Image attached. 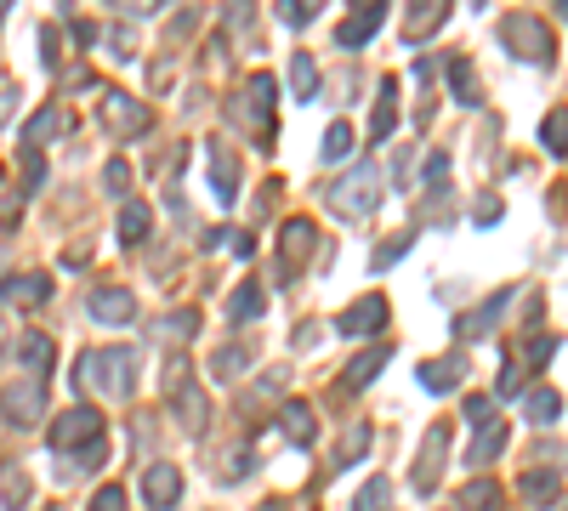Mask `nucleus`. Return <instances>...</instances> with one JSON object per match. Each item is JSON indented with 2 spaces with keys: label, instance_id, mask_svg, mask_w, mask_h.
Segmentation results:
<instances>
[{
  "label": "nucleus",
  "instance_id": "obj_1",
  "mask_svg": "<svg viewBox=\"0 0 568 511\" xmlns=\"http://www.w3.org/2000/svg\"><path fill=\"white\" fill-rule=\"evenodd\" d=\"M324 205H330L341 222H370L375 205H381V171H375L370 159L353 165V171H341V177L324 188Z\"/></svg>",
  "mask_w": 568,
  "mask_h": 511
},
{
  "label": "nucleus",
  "instance_id": "obj_2",
  "mask_svg": "<svg viewBox=\"0 0 568 511\" xmlns=\"http://www.w3.org/2000/svg\"><path fill=\"white\" fill-rule=\"evenodd\" d=\"M80 387H97L108 398H131L137 392V347H97L80 358Z\"/></svg>",
  "mask_w": 568,
  "mask_h": 511
},
{
  "label": "nucleus",
  "instance_id": "obj_3",
  "mask_svg": "<svg viewBox=\"0 0 568 511\" xmlns=\"http://www.w3.org/2000/svg\"><path fill=\"white\" fill-rule=\"evenodd\" d=\"M0 415L12 426H35L40 415H46V381H40V375L6 381V387H0Z\"/></svg>",
  "mask_w": 568,
  "mask_h": 511
},
{
  "label": "nucleus",
  "instance_id": "obj_4",
  "mask_svg": "<svg viewBox=\"0 0 568 511\" xmlns=\"http://www.w3.org/2000/svg\"><path fill=\"white\" fill-rule=\"evenodd\" d=\"M313 245H319V233H313V222L307 216H290L279 233V279L273 284H290L296 273H302V262L313 256Z\"/></svg>",
  "mask_w": 568,
  "mask_h": 511
},
{
  "label": "nucleus",
  "instance_id": "obj_5",
  "mask_svg": "<svg viewBox=\"0 0 568 511\" xmlns=\"http://www.w3.org/2000/svg\"><path fill=\"white\" fill-rule=\"evenodd\" d=\"M500 40L512 46L523 63H540V57H551V29L540 18H529V12H517V18L500 23Z\"/></svg>",
  "mask_w": 568,
  "mask_h": 511
},
{
  "label": "nucleus",
  "instance_id": "obj_6",
  "mask_svg": "<svg viewBox=\"0 0 568 511\" xmlns=\"http://www.w3.org/2000/svg\"><path fill=\"white\" fill-rule=\"evenodd\" d=\"M103 125H108L120 142H131L137 131H148V125H154V114H148V108H142L131 91H103Z\"/></svg>",
  "mask_w": 568,
  "mask_h": 511
},
{
  "label": "nucleus",
  "instance_id": "obj_7",
  "mask_svg": "<svg viewBox=\"0 0 568 511\" xmlns=\"http://www.w3.org/2000/svg\"><path fill=\"white\" fill-rule=\"evenodd\" d=\"M46 443H52V449H74V443H103V415H97V409H63V415H57L52 421V432H46Z\"/></svg>",
  "mask_w": 568,
  "mask_h": 511
},
{
  "label": "nucleus",
  "instance_id": "obj_8",
  "mask_svg": "<svg viewBox=\"0 0 568 511\" xmlns=\"http://www.w3.org/2000/svg\"><path fill=\"white\" fill-rule=\"evenodd\" d=\"M171 409H177V421L188 438H199L205 432V421H211V404H205V392H199V381L188 370L171 375Z\"/></svg>",
  "mask_w": 568,
  "mask_h": 511
},
{
  "label": "nucleus",
  "instance_id": "obj_9",
  "mask_svg": "<svg viewBox=\"0 0 568 511\" xmlns=\"http://www.w3.org/2000/svg\"><path fill=\"white\" fill-rule=\"evenodd\" d=\"M381 324H387V296H381V290H370L364 301H353V307L336 318V330L353 335V341H364V335H381Z\"/></svg>",
  "mask_w": 568,
  "mask_h": 511
},
{
  "label": "nucleus",
  "instance_id": "obj_10",
  "mask_svg": "<svg viewBox=\"0 0 568 511\" xmlns=\"http://www.w3.org/2000/svg\"><path fill=\"white\" fill-rule=\"evenodd\" d=\"M86 313L97 318V324H131V318H137V296L120 290V284H97L86 296Z\"/></svg>",
  "mask_w": 568,
  "mask_h": 511
},
{
  "label": "nucleus",
  "instance_id": "obj_11",
  "mask_svg": "<svg viewBox=\"0 0 568 511\" xmlns=\"http://www.w3.org/2000/svg\"><path fill=\"white\" fill-rule=\"evenodd\" d=\"M142 500L154 511H171L182 500V472L171 466V460H154L148 472H142Z\"/></svg>",
  "mask_w": 568,
  "mask_h": 511
},
{
  "label": "nucleus",
  "instance_id": "obj_12",
  "mask_svg": "<svg viewBox=\"0 0 568 511\" xmlns=\"http://www.w3.org/2000/svg\"><path fill=\"white\" fill-rule=\"evenodd\" d=\"M381 23H387V6H353L347 18L336 23V46H370L375 35H381Z\"/></svg>",
  "mask_w": 568,
  "mask_h": 511
},
{
  "label": "nucleus",
  "instance_id": "obj_13",
  "mask_svg": "<svg viewBox=\"0 0 568 511\" xmlns=\"http://www.w3.org/2000/svg\"><path fill=\"white\" fill-rule=\"evenodd\" d=\"M444 449H449V426H432L421 443V466H415V494L438 489V472H444Z\"/></svg>",
  "mask_w": 568,
  "mask_h": 511
},
{
  "label": "nucleus",
  "instance_id": "obj_14",
  "mask_svg": "<svg viewBox=\"0 0 568 511\" xmlns=\"http://www.w3.org/2000/svg\"><path fill=\"white\" fill-rule=\"evenodd\" d=\"M211 188H216L222 205L239 199V159L228 154V142H211Z\"/></svg>",
  "mask_w": 568,
  "mask_h": 511
},
{
  "label": "nucleus",
  "instance_id": "obj_15",
  "mask_svg": "<svg viewBox=\"0 0 568 511\" xmlns=\"http://www.w3.org/2000/svg\"><path fill=\"white\" fill-rule=\"evenodd\" d=\"M461 375H466V358L461 353L426 358V364H421V387L426 392H449V387H461Z\"/></svg>",
  "mask_w": 568,
  "mask_h": 511
},
{
  "label": "nucleus",
  "instance_id": "obj_16",
  "mask_svg": "<svg viewBox=\"0 0 568 511\" xmlns=\"http://www.w3.org/2000/svg\"><path fill=\"white\" fill-rule=\"evenodd\" d=\"M279 432L296 443V449H307V443L319 438V415H313L307 404H284L279 409Z\"/></svg>",
  "mask_w": 568,
  "mask_h": 511
},
{
  "label": "nucleus",
  "instance_id": "obj_17",
  "mask_svg": "<svg viewBox=\"0 0 568 511\" xmlns=\"http://www.w3.org/2000/svg\"><path fill=\"white\" fill-rule=\"evenodd\" d=\"M387 358H392V347H387V341H375L370 353H358L353 364H347V375H341V387H347V392L370 387L375 375H381V364H387Z\"/></svg>",
  "mask_w": 568,
  "mask_h": 511
},
{
  "label": "nucleus",
  "instance_id": "obj_18",
  "mask_svg": "<svg viewBox=\"0 0 568 511\" xmlns=\"http://www.w3.org/2000/svg\"><path fill=\"white\" fill-rule=\"evenodd\" d=\"M444 23H449V6H444V0H426V6H415V12H409V18H404V40H409V46H415V40L438 35Z\"/></svg>",
  "mask_w": 568,
  "mask_h": 511
},
{
  "label": "nucleus",
  "instance_id": "obj_19",
  "mask_svg": "<svg viewBox=\"0 0 568 511\" xmlns=\"http://www.w3.org/2000/svg\"><path fill=\"white\" fill-rule=\"evenodd\" d=\"M392 120H398V80H381V91H375V120H370V142H387L392 137Z\"/></svg>",
  "mask_w": 568,
  "mask_h": 511
},
{
  "label": "nucleus",
  "instance_id": "obj_20",
  "mask_svg": "<svg viewBox=\"0 0 568 511\" xmlns=\"http://www.w3.org/2000/svg\"><path fill=\"white\" fill-rule=\"evenodd\" d=\"M500 313H506V290H495V296H483L478 307H472V313L461 318V335H466V341H478V335H489V330H495V318H500Z\"/></svg>",
  "mask_w": 568,
  "mask_h": 511
},
{
  "label": "nucleus",
  "instance_id": "obj_21",
  "mask_svg": "<svg viewBox=\"0 0 568 511\" xmlns=\"http://www.w3.org/2000/svg\"><path fill=\"white\" fill-rule=\"evenodd\" d=\"M370 449V426L364 421H353L347 432H341V443H336V455H330V472H347V466H358V455Z\"/></svg>",
  "mask_w": 568,
  "mask_h": 511
},
{
  "label": "nucleus",
  "instance_id": "obj_22",
  "mask_svg": "<svg viewBox=\"0 0 568 511\" xmlns=\"http://www.w3.org/2000/svg\"><path fill=\"white\" fill-rule=\"evenodd\" d=\"M148 228H154V211H148L142 199H125L120 205V245H142Z\"/></svg>",
  "mask_w": 568,
  "mask_h": 511
},
{
  "label": "nucleus",
  "instance_id": "obj_23",
  "mask_svg": "<svg viewBox=\"0 0 568 511\" xmlns=\"http://www.w3.org/2000/svg\"><path fill=\"white\" fill-rule=\"evenodd\" d=\"M18 358L23 364H29V370L40 375V381H46V370H52V358H57V347H52V335H40V330H29L18 341Z\"/></svg>",
  "mask_w": 568,
  "mask_h": 511
},
{
  "label": "nucleus",
  "instance_id": "obj_24",
  "mask_svg": "<svg viewBox=\"0 0 568 511\" xmlns=\"http://www.w3.org/2000/svg\"><path fill=\"white\" fill-rule=\"evenodd\" d=\"M46 296H52V279H46V273H23V279L6 284V301H12V307H40Z\"/></svg>",
  "mask_w": 568,
  "mask_h": 511
},
{
  "label": "nucleus",
  "instance_id": "obj_25",
  "mask_svg": "<svg viewBox=\"0 0 568 511\" xmlns=\"http://www.w3.org/2000/svg\"><path fill=\"white\" fill-rule=\"evenodd\" d=\"M63 125H69V120H63V108H40L35 120L23 125V148H46V142L63 131Z\"/></svg>",
  "mask_w": 568,
  "mask_h": 511
},
{
  "label": "nucleus",
  "instance_id": "obj_26",
  "mask_svg": "<svg viewBox=\"0 0 568 511\" xmlns=\"http://www.w3.org/2000/svg\"><path fill=\"white\" fill-rule=\"evenodd\" d=\"M245 370H250V347H245V341L216 347V358H211V375H216V381H239Z\"/></svg>",
  "mask_w": 568,
  "mask_h": 511
},
{
  "label": "nucleus",
  "instance_id": "obj_27",
  "mask_svg": "<svg viewBox=\"0 0 568 511\" xmlns=\"http://www.w3.org/2000/svg\"><path fill=\"white\" fill-rule=\"evenodd\" d=\"M290 91H296L302 103H313V97H319V63H313L307 52L290 57Z\"/></svg>",
  "mask_w": 568,
  "mask_h": 511
},
{
  "label": "nucleus",
  "instance_id": "obj_28",
  "mask_svg": "<svg viewBox=\"0 0 568 511\" xmlns=\"http://www.w3.org/2000/svg\"><path fill=\"white\" fill-rule=\"evenodd\" d=\"M0 506L29 511V472H23V466H6V472H0Z\"/></svg>",
  "mask_w": 568,
  "mask_h": 511
},
{
  "label": "nucleus",
  "instance_id": "obj_29",
  "mask_svg": "<svg viewBox=\"0 0 568 511\" xmlns=\"http://www.w3.org/2000/svg\"><path fill=\"white\" fill-rule=\"evenodd\" d=\"M523 409H529L534 426H557V415H563V398H557L551 387H534L529 398H523Z\"/></svg>",
  "mask_w": 568,
  "mask_h": 511
},
{
  "label": "nucleus",
  "instance_id": "obj_30",
  "mask_svg": "<svg viewBox=\"0 0 568 511\" xmlns=\"http://www.w3.org/2000/svg\"><path fill=\"white\" fill-rule=\"evenodd\" d=\"M495 455H506V426H483L478 438H472V449H466V460H472V466H489Z\"/></svg>",
  "mask_w": 568,
  "mask_h": 511
},
{
  "label": "nucleus",
  "instance_id": "obj_31",
  "mask_svg": "<svg viewBox=\"0 0 568 511\" xmlns=\"http://www.w3.org/2000/svg\"><path fill=\"white\" fill-rule=\"evenodd\" d=\"M353 125H347V120H336V125H330V131H324V142H319V159H324V165H336V159H347V154H353Z\"/></svg>",
  "mask_w": 568,
  "mask_h": 511
},
{
  "label": "nucleus",
  "instance_id": "obj_32",
  "mask_svg": "<svg viewBox=\"0 0 568 511\" xmlns=\"http://www.w3.org/2000/svg\"><path fill=\"white\" fill-rule=\"evenodd\" d=\"M449 91H455V103H478V74H472V63L466 57H449Z\"/></svg>",
  "mask_w": 568,
  "mask_h": 511
},
{
  "label": "nucleus",
  "instance_id": "obj_33",
  "mask_svg": "<svg viewBox=\"0 0 568 511\" xmlns=\"http://www.w3.org/2000/svg\"><path fill=\"white\" fill-rule=\"evenodd\" d=\"M461 506L466 511H500V483H489V477L466 483V489H461Z\"/></svg>",
  "mask_w": 568,
  "mask_h": 511
},
{
  "label": "nucleus",
  "instance_id": "obj_34",
  "mask_svg": "<svg viewBox=\"0 0 568 511\" xmlns=\"http://www.w3.org/2000/svg\"><path fill=\"white\" fill-rule=\"evenodd\" d=\"M523 500L529 506H551L557 500V472H529L523 477Z\"/></svg>",
  "mask_w": 568,
  "mask_h": 511
},
{
  "label": "nucleus",
  "instance_id": "obj_35",
  "mask_svg": "<svg viewBox=\"0 0 568 511\" xmlns=\"http://www.w3.org/2000/svg\"><path fill=\"white\" fill-rule=\"evenodd\" d=\"M540 142H546L551 154H568V108H551L546 125H540Z\"/></svg>",
  "mask_w": 568,
  "mask_h": 511
},
{
  "label": "nucleus",
  "instance_id": "obj_36",
  "mask_svg": "<svg viewBox=\"0 0 568 511\" xmlns=\"http://www.w3.org/2000/svg\"><path fill=\"white\" fill-rule=\"evenodd\" d=\"M228 313L239 318V324H250V318L262 313V284H239V290H233V301H228Z\"/></svg>",
  "mask_w": 568,
  "mask_h": 511
},
{
  "label": "nucleus",
  "instance_id": "obj_37",
  "mask_svg": "<svg viewBox=\"0 0 568 511\" xmlns=\"http://www.w3.org/2000/svg\"><path fill=\"white\" fill-rule=\"evenodd\" d=\"M387 500H392V483H387V477H370V483L358 489L353 511H387Z\"/></svg>",
  "mask_w": 568,
  "mask_h": 511
},
{
  "label": "nucleus",
  "instance_id": "obj_38",
  "mask_svg": "<svg viewBox=\"0 0 568 511\" xmlns=\"http://www.w3.org/2000/svg\"><path fill=\"white\" fill-rule=\"evenodd\" d=\"M165 335H171V341H194V335H199V313H194V307L171 313V318H165Z\"/></svg>",
  "mask_w": 568,
  "mask_h": 511
},
{
  "label": "nucleus",
  "instance_id": "obj_39",
  "mask_svg": "<svg viewBox=\"0 0 568 511\" xmlns=\"http://www.w3.org/2000/svg\"><path fill=\"white\" fill-rule=\"evenodd\" d=\"M103 188L108 194H125V188H131V165H125V159H108L103 165Z\"/></svg>",
  "mask_w": 568,
  "mask_h": 511
},
{
  "label": "nucleus",
  "instance_id": "obj_40",
  "mask_svg": "<svg viewBox=\"0 0 568 511\" xmlns=\"http://www.w3.org/2000/svg\"><path fill=\"white\" fill-rule=\"evenodd\" d=\"M409 239H415V233H392V239H387V245H381V250H375V267H392V262H398V256H404V250H409Z\"/></svg>",
  "mask_w": 568,
  "mask_h": 511
},
{
  "label": "nucleus",
  "instance_id": "obj_41",
  "mask_svg": "<svg viewBox=\"0 0 568 511\" xmlns=\"http://www.w3.org/2000/svg\"><path fill=\"white\" fill-rule=\"evenodd\" d=\"M495 404L500 398H466V421L472 426H495Z\"/></svg>",
  "mask_w": 568,
  "mask_h": 511
},
{
  "label": "nucleus",
  "instance_id": "obj_42",
  "mask_svg": "<svg viewBox=\"0 0 568 511\" xmlns=\"http://www.w3.org/2000/svg\"><path fill=\"white\" fill-rule=\"evenodd\" d=\"M86 511H125V489H114V483H108V489H97Z\"/></svg>",
  "mask_w": 568,
  "mask_h": 511
},
{
  "label": "nucleus",
  "instance_id": "obj_43",
  "mask_svg": "<svg viewBox=\"0 0 568 511\" xmlns=\"http://www.w3.org/2000/svg\"><path fill=\"white\" fill-rule=\"evenodd\" d=\"M279 18L290 23V29H302V23H313V6H307V0H284V6H279Z\"/></svg>",
  "mask_w": 568,
  "mask_h": 511
},
{
  "label": "nucleus",
  "instance_id": "obj_44",
  "mask_svg": "<svg viewBox=\"0 0 568 511\" xmlns=\"http://www.w3.org/2000/svg\"><path fill=\"white\" fill-rule=\"evenodd\" d=\"M40 57H46V69L63 63V52H57V29H40Z\"/></svg>",
  "mask_w": 568,
  "mask_h": 511
},
{
  "label": "nucleus",
  "instance_id": "obj_45",
  "mask_svg": "<svg viewBox=\"0 0 568 511\" xmlns=\"http://www.w3.org/2000/svg\"><path fill=\"white\" fill-rule=\"evenodd\" d=\"M421 177L432 182V188H438V182L449 177V154H432V159H426V171H421Z\"/></svg>",
  "mask_w": 568,
  "mask_h": 511
},
{
  "label": "nucleus",
  "instance_id": "obj_46",
  "mask_svg": "<svg viewBox=\"0 0 568 511\" xmlns=\"http://www.w3.org/2000/svg\"><path fill=\"white\" fill-rule=\"evenodd\" d=\"M495 216H500V199H478V211H472V222H478V228H489Z\"/></svg>",
  "mask_w": 568,
  "mask_h": 511
},
{
  "label": "nucleus",
  "instance_id": "obj_47",
  "mask_svg": "<svg viewBox=\"0 0 568 511\" xmlns=\"http://www.w3.org/2000/svg\"><path fill=\"white\" fill-rule=\"evenodd\" d=\"M12 114H18V91L6 86V91H0V125L12 120Z\"/></svg>",
  "mask_w": 568,
  "mask_h": 511
},
{
  "label": "nucleus",
  "instance_id": "obj_48",
  "mask_svg": "<svg viewBox=\"0 0 568 511\" xmlns=\"http://www.w3.org/2000/svg\"><path fill=\"white\" fill-rule=\"evenodd\" d=\"M557 511H568V506H557Z\"/></svg>",
  "mask_w": 568,
  "mask_h": 511
}]
</instances>
